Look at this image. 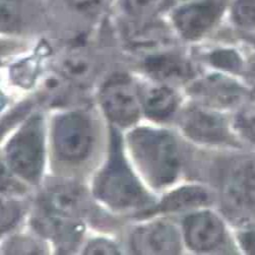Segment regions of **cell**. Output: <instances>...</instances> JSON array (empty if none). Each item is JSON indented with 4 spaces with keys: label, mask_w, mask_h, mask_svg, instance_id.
I'll return each instance as SVG.
<instances>
[{
    "label": "cell",
    "mask_w": 255,
    "mask_h": 255,
    "mask_svg": "<svg viewBox=\"0 0 255 255\" xmlns=\"http://www.w3.org/2000/svg\"><path fill=\"white\" fill-rule=\"evenodd\" d=\"M87 254H119L116 247L108 241L96 240L93 241L86 250Z\"/></svg>",
    "instance_id": "20"
},
{
    "label": "cell",
    "mask_w": 255,
    "mask_h": 255,
    "mask_svg": "<svg viewBox=\"0 0 255 255\" xmlns=\"http://www.w3.org/2000/svg\"><path fill=\"white\" fill-rule=\"evenodd\" d=\"M213 63L218 67L232 71H238L241 68V60L238 55L230 51H222L213 55Z\"/></svg>",
    "instance_id": "19"
},
{
    "label": "cell",
    "mask_w": 255,
    "mask_h": 255,
    "mask_svg": "<svg viewBox=\"0 0 255 255\" xmlns=\"http://www.w3.org/2000/svg\"><path fill=\"white\" fill-rule=\"evenodd\" d=\"M75 8L82 11H91L98 8L103 0H67Z\"/></svg>",
    "instance_id": "21"
},
{
    "label": "cell",
    "mask_w": 255,
    "mask_h": 255,
    "mask_svg": "<svg viewBox=\"0 0 255 255\" xmlns=\"http://www.w3.org/2000/svg\"><path fill=\"white\" fill-rule=\"evenodd\" d=\"M20 0H1V25L3 30L15 29L20 19Z\"/></svg>",
    "instance_id": "16"
},
{
    "label": "cell",
    "mask_w": 255,
    "mask_h": 255,
    "mask_svg": "<svg viewBox=\"0 0 255 255\" xmlns=\"http://www.w3.org/2000/svg\"><path fill=\"white\" fill-rule=\"evenodd\" d=\"M147 70L162 81L183 82L193 75L191 65L181 57L170 54L152 56L146 61Z\"/></svg>",
    "instance_id": "12"
},
{
    "label": "cell",
    "mask_w": 255,
    "mask_h": 255,
    "mask_svg": "<svg viewBox=\"0 0 255 255\" xmlns=\"http://www.w3.org/2000/svg\"><path fill=\"white\" fill-rule=\"evenodd\" d=\"M101 102L108 117L119 125H130L138 118L135 91L130 81L122 75L107 82L101 92Z\"/></svg>",
    "instance_id": "5"
},
{
    "label": "cell",
    "mask_w": 255,
    "mask_h": 255,
    "mask_svg": "<svg viewBox=\"0 0 255 255\" xmlns=\"http://www.w3.org/2000/svg\"><path fill=\"white\" fill-rule=\"evenodd\" d=\"M167 0H125V7L131 15L146 18L160 11Z\"/></svg>",
    "instance_id": "15"
},
{
    "label": "cell",
    "mask_w": 255,
    "mask_h": 255,
    "mask_svg": "<svg viewBox=\"0 0 255 255\" xmlns=\"http://www.w3.org/2000/svg\"><path fill=\"white\" fill-rule=\"evenodd\" d=\"M224 195L231 209L255 213V158H244L231 167Z\"/></svg>",
    "instance_id": "6"
},
{
    "label": "cell",
    "mask_w": 255,
    "mask_h": 255,
    "mask_svg": "<svg viewBox=\"0 0 255 255\" xmlns=\"http://www.w3.org/2000/svg\"><path fill=\"white\" fill-rule=\"evenodd\" d=\"M195 94L209 105L229 107L238 104L244 98L245 91L232 80L214 75L199 83L195 88Z\"/></svg>",
    "instance_id": "11"
},
{
    "label": "cell",
    "mask_w": 255,
    "mask_h": 255,
    "mask_svg": "<svg viewBox=\"0 0 255 255\" xmlns=\"http://www.w3.org/2000/svg\"><path fill=\"white\" fill-rule=\"evenodd\" d=\"M174 1H175L176 3H180L181 5H183V4H186V3L195 1V0H174Z\"/></svg>",
    "instance_id": "25"
},
{
    "label": "cell",
    "mask_w": 255,
    "mask_h": 255,
    "mask_svg": "<svg viewBox=\"0 0 255 255\" xmlns=\"http://www.w3.org/2000/svg\"><path fill=\"white\" fill-rule=\"evenodd\" d=\"M2 211L6 212V214L4 212H2L1 227H2V231H3L5 227H9L15 222V220L17 218V210L15 209V207L13 205H6V207H5L4 203H2Z\"/></svg>",
    "instance_id": "22"
},
{
    "label": "cell",
    "mask_w": 255,
    "mask_h": 255,
    "mask_svg": "<svg viewBox=\"0 0 255 255\" xmlns=\"http://www.w3.org/2000/svg\"><path fill=\"white\" fill-rule=\"evenodd\" d=\"M132 155L149 182L164 186L174 181L179 170L175 139L161 130L139 128L128 136Z\"/></svg>",
    "instance_id": "1"
},
{
    "label": "cell",
    "mask_w": 255,
    "mask_h": 255,
    "mask_svg": "<svg viewBox=\"0 0 255 255\" xmlns=\"http://www.w3.org/2000/svg\"><path fill=\"white\" fill-rule=\"evenodd\" d=\"M236 127L246 138L255 141V107H249L238 114Z\"/></svg>",
    "instance_id": "18"
},
{
    "label": "cell",
    "mask_w": 255,
    "mask_h": 255,
    "mask_svg": "<svg viewBox=\"0 0 255 255\" xmlns=\"http://www.w3.org/2000/svg\"><path fill=\"white\" fill-rule=\"evenodd\" d=\"M140 97L144 112L157 120L169 118L177 107L175 94L166 87L146 89L141 93Z\"/></svg>",
    "instance_id": "14"
},
{
    "label": "cell",
    "mask_w": 255,
    "mask_h": 255,
    "mask_svg": "<svg viewBox=\"0 0 255 255\" xmlns=\"http://www.w3.org/2000/svg\"><path fill=\"white\" fill-rule=\"evenodd\" d=\"M234 18L244 28H255V0H238L234 7Z\"/></svg>",
    "instance_id": "17"
},
{
    "label": "cell",
    "mask_w": 255,
    "mask_h": 255,
    "mask_svg": "<svg viewBox=\"0 0 255 255\" xmlns=\"http://www.w3.org/2000/svg\"><path fill=\"white\" fill-rule=\"evenodd\" d=\"M181 125L190 138L200 142L220 143L227 141L230 136L225 119L211 111L189 110L183 115Z\"/></svg>",
    "instance_id": "8"
},
{
    "label": "cell",
    "mask_w": 255,
    "mask_h": 255,
    "mask_svg": "<svg viewBox=\"0 0 255 255\" xmlns=\"http://www.w3.org/2000/svg\"><path fill=\"white\" fill-rule=\"evenodd\" d=\"M6 158L11 169L30 182H36L44 163V131L40 117L25 123L9 141Z\"/></svg>",
    "instance_id": "3"
},
{
    "label": "cell",
    "mask_w": 255,
    "mask_h": 255,
    "mask_svg": "<svg viewBox=\"0 0 255 255\" xmlns=\"http://www.w3.org/2000/svg\"><path fill=\"white\" fill-rule=\"evenodd\" d=\"M95 192L101 200L117 210L141 207L148 200V195L126 165L115 130L112 132L110 158L97 178Z\"/></svg>",
    "instance_id": "2"
},
{
    "label": "cell",
    "mask_w": 255,
    "mask_h": 255,
    "mask_svg": "<svg viewBox=\"0 0 255 255\" xmlns=\"http://www.w3.org/2000/svg\"><path fill=\"white\" fill-rule=\"evenodd\" d=\"M187 244L194 250L207 251L216 248L224 238V226L212 213L203 212L188 217L184 222Z\"/></svg>",
    "instance_id": "10"
},
{
    "label": "cell",
    "mask_w": 255,
    "mask_h": 255,
    "mask_svg": "<svg viewBox=\"0 0 255 255\" xmlns=\"http://www.w3.org/2000/svg\"><path fill=\"white\" fill-rule=\"evenodd\" d=\"M94 140L89 119L80 113L60 116L54 124L53 141L57 154L65 161H82L90 154Z\"/></svg>",
    "instance_id": "4"
},
{
    "label": "cell",
    "mask_w": 255,
    "mask_h": 255,
    "mask_svg": "<svg viewBox=\"0 0 255 255\" xmlns=\"http://www.w3.org/2000/svg\"><path fill=\"white\" fill-rule=\"evenodd\" d=\"M133 248L141 254H176L180 250L179 235L166 223H156L140 228L134 233Z\"/></svg>",
    "instance_id": "9"
},
{
    "label": "cell",
    "mask_w": 255,
    "mask_h": 255,
    "mask_svg": "<svg viewBox=\"0 0 255 255\" xmlns=\"http://www.w3.org/2000/svg\"><path fill=\"white\" fill-rule=\"evenodd\" d=\"M240 244L245 251L255 254V230L243 233L240 236Z\"/></svg>",
    "instance_id": "23"
},
{
    "label": "cell",
    "mask_w": 255,
    "mask_h": 255,
    "mask_svg": "<svg viewBox=\"0 0 255 255\" xmlns=\"http://www.w3.org/2000/svg\"><path fill=\"white\" fill-rule=\"evenodd\" d=\"M211 201L209 191L199 186H186L168 194L150 214L182 211L207 205Z\"/></svg>",
    "instance_id": "13"
},
{
    "label": "cell",
    "mask_w": 255,
    "mask_h": 255,
    "mask_svg": "<svg viewBox=\"0 0 255 255\" xmlns=\"http://www.w3.org/2000/svg\"><path fill=\"white\" fill-rule=\"evenodd\" d=\"M247 79L249 80L251 86L255 90V59L249 63L247 70Z\"/></svg>",
    "instance_id": "24"
},
{
    "label": "cell",
    "mask_w": 255,
    "mask_h": 255,
    "mask_svg": "<svg viewBox=\"0 0 255 255\" xmlns=\"http://www.w3.org/2000/svg\"><path fill=\"white\" fill-rule=\"evenodd\" d=\"M224 3V0H199L183 4L174 14L176 28L187 39L199 38L219 19Z\"/></svg>",
    "instance_id": "7"
}]
</instances>
